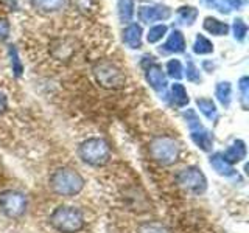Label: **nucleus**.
Wrapping results in <instances>:
<instances>
[{
    "mask_svg": "<svg viewBox=\"0 0 249 233\" xmlns=\"http://www.w3.org/2000/svg\"><path fill=\"white\" fill-rule=\"evenodd\" d=\"M184 118L187 120V124H189L190 137L195 142V145L206 152L212 151L213 135L210 134V131H207L204 126H202V123L199 121L196 112H195L193 109H187V112H184Z\"/></svg>",
    "mask_w": 249,
    "mask_h": 233,
    "instance_id": "6",
    "label": "nucleus"
},
{
    "mask_svg": "<svg viewBox=\"0 0 249 233\" xmlns=\"http://www.w3.org/2000/svg\"><path fill=\"white\" fill-rule=\"evenodd\" d=\"M210 165H212V168L216 171L220 176H226V177H231L235 174V169L232 168L231 163H228L224 159H223V155L220 152H216L213 154L212 157H210Z\"/></svg>",
    "mask_w": 249,
    "mask_h": 233,
    "instance_id": "14",
    "label": "nucleus"
},
{
    "mask_svg": "<svg viewBox=\"0 0 249 233\" xmlns=\"http://www.w3.org/2000/svg\"><path fill=\"white\" fill-rule=\"evenodd\" d=\"M78 155L90 166H103L111 159V150L103 138H88L78 148Z\"/></svg>",
    "mask_w": 249,
    "mask_h": 233,
    "instance_id": "4",
    "label": "nucleus"
},
{
    "mask_svg": "<svg viewBox=\"0 0 249 233\" xmlns=\"http://www.w3.org/2000/svg\"><path fill=\"white\" fill-rule=\"evenodd\" d=\"M10 56H11V64H13V72L16 76H20L22 75V62L18 56V50L14 49L11 45L10 47Z\"/></svg>",
    "mask_w": 249,
    "mask_h": 233,
    "instance_id": "27",
    "label": "nucleus"
},
{
    "mask_svg": "<svg viewBox=\"0 0 249 233\" xmlns=\"http://www.w3.org/2000/svg\"><path fill=\"white\" fill-rule=\"evenodd\" d=\"M146 81L156 92H162L167 87V76L163 75L162 67L158 64H151L146 68Z\"/></svg>",
    "mask_w": 249,
    "mask_h": 233,
    "instance_id": "10",
    "label": "nucleus"
},
{
    "mask_svg": "<svg viewBox=\"0 0 249 233\" xmlns=\"http://www.w3.org/2000/svg\"><path fill=\"white\" fill-rule=\"evenodd\" d=\"M0 210L11 219L20 217L27 210V198L20 191L6 190L0 193Z\"/></svg>",
    "mask_w": 249,
    "mask_h": 233,
    "instance_id": "8",
    "label": "nucleus"
},
{
    "mask_svg": "<svg viewBox=\"0 0 249 233\" xmlns=\"http://www.w3.org/2000/svg\"><path fill=\"white\" fill-rule=\"evenodd\" d=\"M137 233H173L170 227H167L165 224L156 222V221H148L142 222L137 227Z\"/></svg>",
    "mask_w": 249,
    "mask_h": 233,
    "instance_id": "17",
    "label": "nucleus"
},
{
    "mask_svg": "<svg viewBox=\"0 0 249 233\" xmlns=\"http://www.w3.org/2000/svg\"><path fill=\"white\" fill-rule=\"evenodd\" d=\"M92 72H93V76H95L97 83L101 85V87L109 89V90L122 89L124 83H126V78H124L122 70L109 61L95 62Z\"/></svg>",
    "mask_w": 249,
    "mask_h": 233,
    "instance_id": "5",
    "label": "nucleus"
},
{
    "mask_svg": "<svg viewBox=\"0 0 249 233\" xmlns=\"http://www.w3.org/2000/svg\"><path fill=\"white\" fill-rule=\"evenodd\" d=\"M165 33H167V25H162V23H160V25L153 27L150 31H148V42L154 44V42L160 41Z\"/></svg>",
    "mask_w": 249,
    "mask_h": 233,
    "instance_id": "25",
    "label": "nucleus"
},
{
    "mask_svg": "<svg viewBox=\"0 0 249 233\" xmlns=\"http://www.w3.org/2000/svg\"><path fill=\"white\" fill-rule=\"evenodd\" d=\"M231 93H232V87H231V83L224 81V83H218L216 84V89H215V95L218 98V101L228 107L231 104Z\"/></svg>",
    "mask_w": 249,
    "mask_h": 233,
    "instance_id": "18",
    "label": "nucleus"
},
{
    "mask_svg": "<svg viewBox=\"0 0 249 233\" xmlns=\"http://www.w3.org/2000/svg\"><path fill=\"white\" fill-rule=\"evenodd\" d=\"M50 224L61 233H78L84 227V216L75 207H58L50 216Z\"/></svg>",
    "mask_w": 249,
    "mask_h": 233,
    "instance_id": "2",
    "label": "nucleus"
},
{
    "mask_svg": "<svg viewBox=\"0 0 249 233\" xmlns=\"http://www.w3.org/2000/svg\"><path fill=\"white\" fill-rule=\"evenodd\" d=\"M33 6L41 13H53L64 6L66 0H31Z\"/></svg>",
    "mask_w": 249,
    "mask_h": 233,
    "instance_id": "16",
    "label": "nucleus"
},
{
    "mask_svg": "<svg viewBox=\"0 0 249 233\" xmlns=\"http://www.w3.org/2000/svg\"><path fill=\"white\" fill-rule=\"evenodd\" d=\"M167 72L171 78H175V80H181L184 70H182L181 62H179L178 59H171L167 64Z\"/></svg>",
    "mask_w": 249,
    "mask_h": 233,
    "instance_id": "24",
    "label": "nucleus"
},
{
    "mask_svg": "<svg viewBox=\"0 0 249 233\" xmlns=\"http://www.w3.org/2000/svg\"><path fill=\"white\" fill-rule=\"evenodd\" d=\"M134 16V2L132 0H119V17L123 23H128Z\"/></svg>",
    "mask_w": 249,
    "mask_h": 233,
    "instance_id": "20",
    "label": "nucleus"
},
{
    "mask_svg": "<svg viewBox=\"0 0 249 233\" xmlns=\"http://www.w3.org/2000/svg\"><path fill=\"white\" fill-rule=\"evenodd\" d=\"M10 34V23L5 19H0V41H5Z\"/></svg>",
    "mask_w": 249,
    "mask_h": 233,
    "instance_id": "31",
    "label": "nucleus"
},
{
    "mask_svg": "<svg viewBox=\"0 0 249 233\" xmlns=\"http://www.w3.org/2000/svg\"><path fill=\"white\" fill-rule=\"evenodd\" d=\"M50 188L58 196H75L84 188V179L70 168H59L50 176Z\"/></svg>",
    "mask_w": 249,
    "mask_h": 233,
    "instance_id": "1",
    "label": "nucleus"
},
{
    "mask_svg": "<svg viewBox=\"0 0 249 233\" xmlns=\"http://www.w3.org/2000/svg\"><path fill=\"white\" fill-rule=\"evenodd\" d=\"M246 3V0H221L220 11L221 13H229L231 10H238Z\"/></svg>",
    "mask_w": 249,
    "mask_h": 233,
    "instance_id": "26",
    "label": "nucleus"
},
{
    "mask_svg": "<svg viewBox=\"0 0 249 233\" xmlns=\"http://www.w3.org/2000/svg\"><path fill=\"white\" fill-rule=\"evenodd\" d=\"M184 49H185V39L181 31L175 30L173 33L168 36L167 42L163 44L160 50H163L165 53H181V51H184Z\"/></svg>",
    "mask_w": 249,
    "mask_h": 233,
    "instance_id": "12",
    "label": "nucleus"
},
{
    "mask_svg": "<svg viewBox=\"0 0 249 233\" xmlns=\"http://www.w3.org/2000/svg\"><path fill=\"white\" fill-rule=\"evenodd\" d=\"M196 104L199 107V111L204 114L209 120L216 118V107H215V103L210 98H198Z\"/></svg>",
    "mask_w": 249,
    "mask_h": 233,
    "instance_id": "21",
    "label": "nucleus"
},
{
    "mask_svg": "<svg viewBox=\"0 0 249 233\" xmlns=\"http://www.w3.org/2000/svg\"><path fill=\"white\" fill-rule=\"evenodd\" d=\"M187 80L192 81V83H201V75L198 72L196 66L193 64L192 61H187Z\"/></svg>",
    "mask_w": 249,
    "mask_h": 233,
    "instance_id": "28",
    "label": "nucleus"
},
{
    "mask_svg": "<svg viewBox=\"0 0 249 233\" xmlns=\"http://www.w3.org/2000/svg\"><path fill=\"white\" fill-rule=\"evenodd\" d=\"M233 33H235V39H238V41H243L245 39V36L248 33V27L241 19H237L233 22Z\"/></svg>",
    "mask_w": 249,
    "mask_h": 233,
    "instance_id": "29",
    "label": "nucleus"
},
{
    "mask_svg": "<svg viewBox=\"0 0 249 233\" xmlns=\"http://www.w3.org/2000/svg\"><path fill=\"white\" fill-rule=\"evenodd\" d=\"M204 28L209 31V33H212L215 36H223V34H226L229 31V27L226 25L224 22H220V20H216L213 17H207L204 20Z\"/></svg>",
    "mask_w": 249,
    "mask_h": 233,
    "instance_id": "19",
    "label": "nucleus"
},
{
    "mask_svg": "<svg viewBox=\"0 0 249 233\" xmlns=\"http://www.w3.org/2000/svg\"><path fill=\"white\" fill-rule=\"evenodd\" d=\"M176 182L179 186H182L184 190L190 191L193 194H202L207 190V179L202 174V171L199 168H185L182 171H179L176 176Z\"/></svg>",
    "mask_w": 249,
    "mask_h": 233,
    "instance_id": "7",
    "label": "nucleus"
},
{
    "mask_svg": "<svg viewBox=\"0 0 249 233\" xmlns=\"http://www.w3.org/2000/svg\"><path fill=\"white\" fill-rule=\"evenodd\" d=\"M181 154V146L173 137L159 135L154 137L150 143V155L154 162L162 166H170L178 162Z\"/></svg>",
    "mask_w": 249,
    "mask_h": 233,
    "instance_id": "3",
    "label": "nucleus"
},
{
    "mask_svg": "<svg viewBox=\"0 0 249 233\" xmlns=\"http://www.w3.org/2000/svg\"><path fill=\"white\" fill-rule=\"evenodd\" d=\"M123 41L129 49H139L140 41H142V28L137 23H131L123 31Z\"/></svg>",
    "mask_w": 249,
    "mask_h": 233,
    "instance_id": "13",
    "label": "nucleus"
},
{
    "mask_svg": "<svg viewBox=\"0 0 249 233\" xmlns=\"http://www.w3.org/2000/svg\"><path fill=\"white\" fill-rule=\"evenodd\" d=\"M170 97H171V103L178 107H184L189 104V95H187V90L182 84H173L171 85V92H170Z\"/></svg>",
    "mask_w": 249,
    "mask_h": 233,
    "instance_id": "15",
    "label": "nucleus"
},
{
    "mask_svg": "<svg viewBox=\"0 0 249 233\" xmlns=\"http://www.w3.org/2000/svg\"><path fill=\"white\" fill-rule=\"evenodd\" d=\"M221 155H223V159L228 162V163L241 162V160L246 157V146H245V142H241V140H235V142H233Z\"/></svg>",
    "mask_w": 249,
    "mask_h": 233,
    "instance_id": "11",
    "label": "nucleus"
},
{
    "mask_svg": "<svg viewBox=\"0 0 249 233\" xmlns=\"http://www.w3.org/2000/svg\"><path fill=\"white\" fill-rule=\"evenodd\" d=\"M3 2L11 8H16V5H18V0H3Z\"/></svg>",
    "mask_w": 249,
    "mask_h": 233,
    "instance_id": "33",
    "label": "nucleus"
},
{
    "mask_svg": "<svg viewBox=\"0 0 249 233\" xmlns=\"http://www.w3.org/2000/svg\"><path fill=\"white\" fill-rule=\"evenodd\" d=\"M171 11L167 6H142L139 10V17L142 22L151 23L156 20H165L170 17Z\"/></svg>",
    "mask_w": 249,
    "mask_h": 233,
    "instance_id": "9",
    "label": "nucleus"
},
{
    "mask_svg": "<svg viewBox=\"0 0 249 233\" xmlns=\"http://www.w3.org/2000/svg\"><path fill=\"white\" fill-rule=\"evenodd\" d=\"M6 106H8V100H6V95L0 90V115H2L5 111H6Z\"/></svg>",
    "mask_w": 249,
    "mask_h": 233,
    "instance_id": "32",
    "label": "nucleus"
},
{
    "mask_svg": "<svg viewBox=\"0 0 249 233\" xmlns=\"http://www.w3.org/2000/svg\"><path fill=\"white\" fill-rule=\"evenodd\" d=\"M249 80L243 76L240 80V90H241V100H243V107H248V95H249Z\"/></svg>",
    "mask_w": 249,
    "mask_h": 233,
    "instance_id": "30",
    "label": "nucleus"
},
{
    "mask_svg": "<svg viewBox=\"0 0 249 233\" xmlns=\"http://www.w3.org/2000/svg\"><path fill=\"white\" fill-rule=\"evenodd\" d=\"M196 16H198V11L195 10V8H192V6H182V8H179V11H178L179 22L189 23V25H192V23L195 22Z\"/></svg>",
    "mask_w": 249,
    "mask_h": 233,
    "instance_id": "23",
    "label": "nucleus"
},
{
    "mask_svg": "<svg viewBox=\"0 0 249 233\" xmlns=\"http://www.w3.org/2000/svg\"><path fill=\"white\" fill-rule=\"evenodd\" d=\"M193 51L196 53V54H209V53L213 51V45H212V42H210L207 37L199 34V36H196V41H195Z\"/></svg>",
    "mask_w": 249,
    "mask_h": 233,
    "instance_id": "22",
    "label": "nucleus"
}]
</instances>
